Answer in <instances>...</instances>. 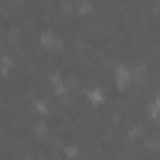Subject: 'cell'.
Returning a JSON list of instances; mask_svg holds the SVG:
<instances>
[{
    "instance_id": "obj_1",
    "label": "cell",
    "mask_w": 160,
    "mask_h": 160,
    "mask_svg": "<svg viewBox=\"0 0 160 160\" xmlns=\"http://www.w3.org/2000/svg\"><path fill=\"white\" fill-rule=\"evenodd\" d=\"M40 40H42V43H43L45 47H49V49H53V47H60V40H58V36H57L55 32H51V30L42 32Z\"/></svg>"
},
{
    "instance_id": "obj_2",
    "label": "cell",
    "mask_w": 160,
    "mask_h": 160,
    "mask_svg": "<svg viewBox=\"0 0 160 160\" xmlns=\"http://www.w3.org/2000/svg\"><path fill=\"white\" fill-rule=\"evenodd\" d=\"M130 77H132V75H130V70H128L126 66H119V68H117V72H115V79H117V85H119L121 89L130 81Z\"/></svg>"
},
{
    "instance_id": "obj_3",
    "label": "cell",
    "mask_w": 160,
    "mask_h": 160,
    "mask_svg": "<svg viewBox=\"0 0 160 160\" xmlns=\"http://www.w3.org/2000/svg\"><path fill=\"white\" fill-rule=\"evenodd\" d=\"M89 98H91L92 102H102V92H100V89H92V91L89 92Z\"/></svg>"
},
{
    "instance_id": "obj_4",
    "label": "cell",
    "mask_w": 160,
    "mask_h": 160,
    "mask_svg": "<svg viewBox=\"0 0 160 160\" xmlns=\"http://www.w3.org/2000/svg\"><path fill=\"white\" fill-rule=\"evenodd\" d=\"M79 12H81V13H87V12H91V4H87V2L79 4Z\"/></svg>"
}]
</instances>
